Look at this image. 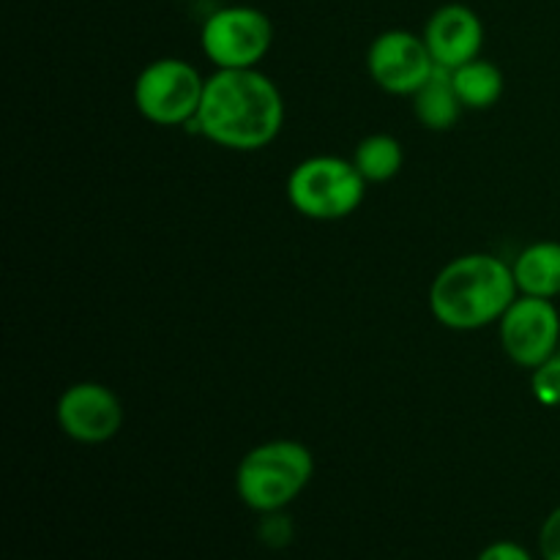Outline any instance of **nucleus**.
<instances>
[{"instance_id":"1a4fd4ad","label":"nucleus","mask_w":560,"mask_h":560,"mask_svg":"<svg viewBox=\"0 0 560 560\" xmlns=\"http://www.w3.org/2000/svg\"><path fill=\"white\" fill-rule=\"evenodd\" d=\"M58 427L77 443H107L124 424V408L115 392L102 383H74L58 399Z\"/></svg>"},{"instance_id":"4468645a","label":"nucleus","mask_w":560,"mask_h":560,"mask_svg":"<svg viewBox=\"0 0 560 560\" xmlns=\"http://www.w3.org/2000/svg\"><path fill=\"white\" fill-rule=\"evenodd\" d=\"M405 153L397 137L370 135L359 142L353 153V164L364 175L366 184H386L402 170Z\"/></svg>"},{"instance_id":"dca6fc26","label":"nucleus","mask_w":560,"mask_h":560,"mask_svg":"<svg viewBox=\"0 0 560 560\" xmlns=\"http://www.w3.org/2000/svg\"><path fill=\"white\" fill-rule=\"evenodd\" d=\"M539 552L545 560H560V506L541 525Z\"/></svg>"},{"instance_id":"20e7f679","label":"nucleus","mask_w":560,"mask_h":560,"mask_svg":"<svg viewBox=\"0 0 560 560\" xmlns=\"http://www.w3.org/2000/svg\"><path fill=\"white\" fill-rule=\"evenodd\" d=\"M366 191L364 175L342 156H312L295 164L288 178L290 206L306 219L337 222L361 206Z\"/></svg>"},{"instance_id":"ddd939ff","label":"nucleus","mask_w":560,"mask_h":560,"mask_svg":"<svg viewBox=\"0 0 560 560\" xmlns=\"http://www.w3.org/2000/svg\"><path fill=\"white\" fill-rule=\"evenodd\" d=\"M459 102L468 109H487L503 96V71L490 60H468L452 71Z\"/></svg>"},{"instance_id":"423d86ee","label":"nucleus","mask_w":560,"mask_h":560,"mask_svg":"<svg viewBox=\"0 0 560 560\" xmlns=\"http://www.w3.org/2000/svg\"><path fill=\"white\" fill-rule=\"evenodd\" d=\"M273 42V25L255 5L217 9L200 31L206 58L217 69H255Z\"/></svg>"},{"instance_id":"f03ea898","label":"nucleus","mask_w":560,"mask_h":560,"mask_svg":"<svg viewBox=\"0 0 560 560\" xmlns=\"http://www.w3.org/2000/svg\"><path fill=\"white\" fill-rule=\"evenodd\" d=\"M520 295L514 271L495 255H465L448 262L430 288V310L452 331L501 323Z\"/></svg>"},{"instance_id":"f3484780","label":"nucleus","mask_w":560,"mask_h":560,"mask_svg":"<svg viewBox=\"0 0 560 560\" xmlns=\"http://www.w3.org/2000/svg\"><path fill=\"white\" fill-rule=\"evenodd\" d=\"M476 560H534V558H530V552L525 550L523 545H517V541H495V545L485 547L481 556Z\"/></svg>"},{"instance_id":"9d476101","label":"nucleus","mask_w":560,"mask_h":560,"mask_svg":"<svg viewBox=\"0 0 560 560\" xmlns=\"http://www.w3.org/2000/svg\"><path fill=\"white\" fill-rule=\"evenodd\" d=\"M424 42L435 66L454 71L468 60L479 58L481 44H485V25L468 5L446 3L427 20Z\"/></svg>"},{"instance_id":"f257e3e1","label":"nucleus","mask_w":560,"mask_h":560,"mask_svg":"<svg viewBox=\"0 0 560 560\" xmlns=\"http://www.w3.org/2000/svg\"><path fill=\"white\" fill-rule=\"evenodd\" d=\"M282 120L284 102L271 77L257 69H217L189 126L230 151H260L277 140Z\"/></svg>"},{"instance_id":"9b49d317","label":"nucleus","mask_w":560,"mask_h":560,"mask_svg":"<svg viewBox=\"0 0 560 560\" xmlns=\"http://www.w3.org/2000/svg\"><path fill=\"white\" fill-rule=\"evenodd\" d=\"M520 295L556 299L560 295V244L558 241H536L525 246L512 266Z\"/></svg>"},{"instance_id":"f8f14e48","label":"nucleus","mask_w":560,"mask_h":560,"mask_svg":"<svg viewBox=\"0 0 560 560\" xmlns=\"http://www.w3.org/2000/svg\"><path fill=\"white\" fill-rule=\"evenodd\" d=\"M463 102H459V93L454 88L452 69H443L435 66V71L430 74V80L413 93V113L421 120V126L432 131H446L463 115Z\"/></svg>"},{"instance_id":"39448f33","label":"nucleus","mask_w":560,"mask_h":560,"mask_svg":"<svg viewBox=\"0 0 560 560\" xmlns=\"http://www.w3.org/2000/svg\"><path fill=\"white\" fill-rule=\"evenodd\" d=\"M206 80L191 63L162 58L148 63L135 82V104L156 126H184L197 118Z\"/></svg>"},{"instance_id":"0eeeda50","label":"nucleus","mask_w":560,"mask_h":560,"mask_svg":"<svg viewBox=\"0 0 560 560\" xmlns=\"http://www.w3.org/2000/svg\"><path fill=\"white\" fill-rule=\"evenodd\" d=\"M501 342L509 359L525 370H536L556 353L560 342V315L550 299L517 295L501 317Z\"/></svg>"},{"instance_id":"6e6552de","label":"nucleus","mask_w":560,"mask_h":560,"mask_svg":"<svg viewBox=\"0 0 560 560\" xmlns=\"http://www.w3.org/2000/svg\"><path fill=\"white\" fill-rule=\"evenodd\" d=\"M366 69L383 91L413 96L435 71V60L424 36L410 31H386L372 42L366 52Z\"/></svg>"},{"instance_id":"7ed1b4c3","label":"nucleus","mask_w":560,"mask_h":560,"mask_svg":"<svg viewBox=\"0 0 560 560\" xmlns=\"http://www.w3.org/2000/svg\"><path fill=\"white\" fill-rule=\"evenodd\" d=\"M315 474L312 452L299 441H268L255 446L238 465V498L260 514H277L295 501Z\"/></svg>"},{"instance_id":"2eb2a0df","label":"nucleus","mask_w":560,"mask_h":560,"mask_svg":"<svg viewBox=\"0 0 560 560\" xmlns=\"http://www.w3.org/2000/svg\"><path fill=\"white\" fill-rule=\"evenodd\" d=\"M530 386H534L536 399H539L541 405H547V408L560 405V342L556 353H552L545 364L536 366Z\"/></svg>"}]
</instances>
